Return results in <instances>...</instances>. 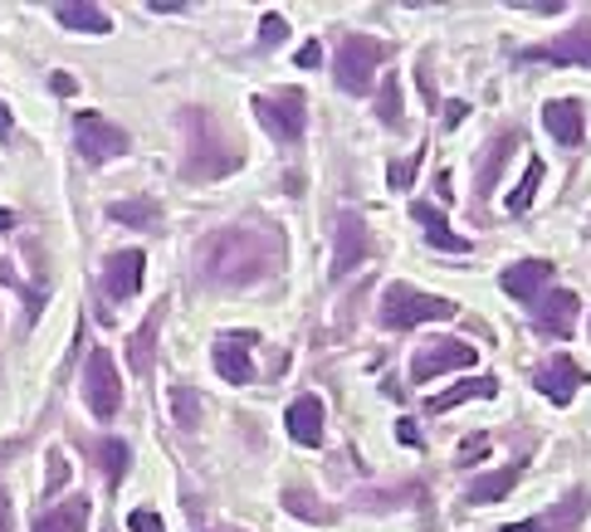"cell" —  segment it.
<instances>
[{"mask_svg":"<svg viewBox=\"0 0 591 532\" xmlns=\"http://www.w3.org/2000/svg\"><path fill=\"white\" fill-rule=\"evenodd\" d=\"M519 147V132H499L494 147L484 152V167H479V195H494V185L503 177V162H509V152Z\"/></svg>","mask_w":591,"mask_h":532,"instance_id":"ffe728a7","label":"cell"},{"mask_svg":"<svg viewBox=\"0 0 591 532\" xmlns=\"http://www.w3.org/2000/svg\"><path fill=\"white\" fill-rule=\"evenodd\" d=\"M108 215H113L118 225H132V230H152V225H157V215H162V210H157L152 201H113V205H108Z\"/></svg>","mask_w":591,"mask_h":532,"instance_id":"d4e9b609","label":"cell"},{"mask_svg":"<svg viewBox=\"0 0 591 532\" xmlns=\"http://www.w3.org/2000/svg\"><path fill=\"white\" fill-rule=\"evenodd\" d=\"M284 503H289V509H293V513H299V518H308V523H313V518H318V523H328V518H332V509H323V503H318V499H313V503H308V499H303V493H293V489L284 493Z\"/></svg>","mask_w":591,"mask_h":532,"instance_id":"1f68e13d","label":"cell"},{"mask_svg":"<svg viewBox=\"0 0 591 532\" xmlns=\"http://www.w3.org/2000/svg\"><path fill=\"white\" fill-rule=\"evenodd\" d=\"M577 308H582V299H577L572 289H552L543 308H538V332H543V338H572Z\"/></svg>","mask_w":591,"mask_h":532,"instance_id":"9a60e30c","label":"cell"},{"mask_svg":"<svg viewBox=\"0 0 591 532\" xmlns=\"http://www.w3.org/2000/svg\"><path fill=\"white\" fill-rule=\"evenodd\" d=\"M293 64H299V69H318V64H323V49H318V40H308V44L299 49V59H293Z\"/></svg>","mask_w":591,"mask_h":532,"instance_id":"e575fe53","label":"cell"},{"mask_svg":"<svg viewBox=\"0 0 591 532\" xmlns=\"http://www.w3.org/2000/svg\"><path fill=\"white\" fill-rule=\"evenodd\" d=\"M523 59H548V64H582V69H591V16H587V20H577L572 30L562 34V40L528 49Z\"/></svg>","mask_w":591,"mask_h":532,"instance_id":"30bf717a","label":"cell"},{"mask_svg":"<svg viewBox=\"0 0 591 532\" xmlns=\"http://www.w3.org/2000/svg\"><path fill=\"white\" fill-rule=\"evenodd\" d=\"M0 230H16V210L0 205Z\"/></svg>","mask_w":591,"mask_h":532,"instance_id":"60d3db41","label":"cell"},{"mask_svg":"<svg viewBox=\"0 0 591 532\" xmlns=\"http://www.w3.org/2000/svg\"><path fill=\"white\" fill-rule=\"evenodd\" d=\"M157 328H162V308H157V313H147V318H142V328L132 332V342H128V362H132V371H147V367H152Z\"/></svg>","mask_w":591,"mask_h":532,"instance_id":"603a6c76","label":"cell"},{"mask_svg":"<svg viewBox=\"0 0 591 532\" xmlns=\"http://www.w3.org/2000/svg\"><path fill=\"white\" fill-rule=\"evenodd\" d=\"M548 279H552V264L548 259H523V264H509L503 269V293L519 303H533L538 293H548Z\"/></svg>","mask_w":591,"mask_h":532,"instance_id":"7c38bea8","label":"cell"},{"mask_svg":"<svg viewBox=\"0 0 591 532\" xmlns=\"http://www.w3.org/2000/svg\"><path fill=\"white\" fill-rule=\"evenodd\" d=\"M397 435H401L405 444H415V425H411V420H401V425H397Z\"/></svg>","mask_w":591,"mask_h":532,"instance_id":"f35d334b","label":"cell"},{"mask_svg":"<svg viewBox=\"0 0 591 532\" xmlns=\"http://www.w3.org/2000/svg\"><path fill=\"white\" fill-rule=\"evenodd\" d=\"M489 454V435H470L460 444V464H474V460H484Z\"/></svg>","mask_w":591,"mask_h":532,"instance_id":"d6a6232c","label":"cell"},{"mask_svg":"<svg viewBox=\"0 0 591 532\" xmlns=\"http://www.w3.org/2000/svg\"><path fill=\"white\" fill-rule=\"evenodd\" d=\"M0 532H16V513H10V499H6V489H0Z\"/></svg>","mask_w":591,"mask_h":532,"instance_id":"8d00e7d4","label":"cell"},{"mask_svg":"<svg viewBox=\"0 0 591 532\" xmlns=\"http://www.w3.org/2000/svg\"><path fill=\"white\" fill-rule=\"evenodd\" d=\"M54 16L64 20L69 30H89V34H108V30H113V20H108L98 6H59Z\"/></svg>","mask_w":591,"mask_h":532,"instance_id":"cb8c5ba5","label":"cell"},{"mask_svg":"<svg viewBox=\"0 0 591 532\" xmlns=\"http://www.w3.org/2000/svg\"><path fill=\"white\" fill-rule=\"evenodd\" d=\"M289 40V20L279 16V10H269V16L260 20V44L269 49V44H284Z\"/></svg>","mask_w":591,"mask_h":532,"instance_id":"4dcf8cb0","label":"cell"},{"mask_svg":"<svg viewBox=\"0 0 591 532\" xmlns=\"http://www.w3.org/2000/svg\"><path fill=\"white\" fill-rule=\"evenodd\" d=\"M250 348H254V332H230V338H220L216 342V371H220V377L236 381V387H244V381L254 377Z\"/></svg>","mask_w":591,"mask_h":532,"instance_id":"5bb4252c","label":"cell"},{"mask_svg":"<svg viewBox=\"0 0 591 532\" xmlns=\"http://www.w3.org/2000/svg\"><path fill=\"white\" fill-rule=\"evenodd\" d=\"M49 83H54V93H73V89H79V83H73L69 73H54V79H49Z\"/></svg>","mask_w":591,"mask_h":532,"instance_id":"74e56055","label":"cell"},{"mask_svg":"<svg viewBox=\"0 0 591 532\" xmlns=\"http://www.w3.org/2000/svg\"><path fill=\"white\" fill-rule=\"evenodd\" d=\"M181 118H187V128H191L187 167H181V171H187V181H220V177H230V171L240 167V147L220 138L211 113H181Z\"/></svg>","mask_w":591,"mask_h":532,"instance_id":"7a4b0ae2","label":"cell"},{"mask_svg":"<svg viewBox=\"0 0 591 532\" xmlns=\"http://www.w3.org/2000/svg\"><path fill=\"white\" fill-rule=\"evenodd\" d=\"M474 367H479V352L470 348V342L440 338V342H430V348H421L411 357V381L421 387V381H435V377H445V371H474Z\"/></svg>","mask_w":591,"mask_h":532,"instance_id":"ba28073f","label":"cell"},{"mask_svg":"<svg viewBox=\"0 0 591 532\" xmlns=\"http://www.w3.org/2000/svg\"><path fill=\"white\" fill-rule=\"evenodd\" d=\"M83 405H89L98 420H113V415L122 411V381H118L113 352L93 348L89 367H83Z\"/></svg>","mask_w":591,"mask_h":532,"instance_id":"8992f818","label":"cell"},{"mask_svg":"<svg viewBox=\"0 0 591 532\" xmlns=\"http://www.w3.org/2000/svg\"><path fill=\"white\" fill-rule=\"evenodd\" d=\"M411 215H415V225L425 230V240L435 244V250H445V254H470V240H460V234L445 225V215H440V210L430 205V201H415Z\"/></svg>","mask_w":591,"mask_h":532,"instance_id":"ac0fdd59","label":"cell"},{"mask_svg":"<svg viewBox=\"0 0 591 532\" xmlns=\"http://www.w3.org/2000/svg\"><path fill=\"white\" fill-rule=\"evenodd\" d=\"M0 132H10V108L0 103Z\"/></svg>","mask_w":591,"mask_h":532,"instance_id":"b9f144b4","label":"cell"},{"mask_svg":"<svg viewBox=\"0 0 591 532\" xmlns=\"http://www.w3.org/2000/svg\"><path fill=\"white\" fill-rule=\"evenodd\" d=\"M503 532H548V528H543V523H509Z\"/></svg>","mask_w":591,"mask_h":532,"instance_id":"ab89813d","label":"cell"},{"mask_svg":"<svg viewBox=\"0 0 591 532\" xmlns=\"http://www.w3.org/2000/svg\"><path fill=\"white\" fill-rule=\"evenodd\" d=\"M387 54H391L387 40L348 34V40L338 44V64H332V73H338V83L348 93H372V73L381 69V59H387Z\"/></svg>","mask_w":591,"mask_h":532,"instance_id":"277c9868","label":"cell"},{"mask_svg":"<svg viewBox=\"0 0 591 532\" xmlns=\"http://www.w3.org/2000/svg\"><path fill=\"white\" fill-rule=\"evenodd\" d=\"M519 474H523L519 464L499 469V474H484L479 484H470V503H499V499H509L513 484H519Z\"/></svg>","mask_w":591,"mask_h":532,"instance_id":"7402d4cb","label":"cell"},{"mask_svg":"<svg viewBox=\"0 0 591 532\" xmlns=\"http://www.w3.org/2000/svg\"><path fill=\"white\" fill-rule=\"evenodd\" d=\"M284 425H289L293 440L313 450V444L323 440V401H318V395H299V401L284 411Z\"/></svg>","mask_w":591,"mask_h":532,"instance_id":"e0dca14e","label":"cell"},{"mask_svg":"<svg viewBox=\"0 0 591 532\" xmlns=\"http://www.w3.org/2000/svg\"><path fill=\"white\" fill-rule=\"evenodd\" d=\"M377 118L387 122V128H397V122H401V83H397V73L377 89Z\"/></svg>","mask_w":591,"mask_h":532,"instance_id":"83f0119b","label":"cell"},{"mask_svg":"<svg viewBox=\"0 0 591 532\" xmlns=\"http://www.w3.org/2000/svg\"><path fill=\"white\" fill-rule=\"evenodd\" d=\"M274 269V244L254 230H220L206 240V274L216 283H254Z\"/></svg>","mask_w":591,"mask_h":532,"instance_id":"6da1fadb","label":"cell"},{"mask_svg":"<svg viewBox=\"0 0 591 532\" xmlns=\"http://www.w3.org/2000/svg\"><path fill=\"white\" fill-rule=\"evenodd\" d=\"M171 411H177V425H196V415H201V395L187 391V387H177L171 391Z\"/></svg>","mask_w":591,"mask_h":532,"instance_id":"f546056e","label":"cell"},{"mask_svg":"<svg viewBox=\"0 0 591 532\" xmlns=\"http://www.w3.org/2000/svg\"><path fill=\"white\" fill-rule=\"evenodd\" d=\"M254 118L274 142L293 147L303 138V122H308V98L303 89H279V93H260L254 98Z\"/></svg>","mask_w":591,"mask_h":532,"instance_id":"5b68a950","label":"cell"},{"mask_svg":"<svg viewBox=\"0 0 591 532\" xmlns=\"http://www.w3.org/2000/svg\"><path fill=\"white\" fill-rule=\"evenodd\" d=\"M582 381H587V371L577 367L572 357H552V362L538 371V391H543L552 405H572V395H577Z\"/></svg>","mask_w":591,"mask_h":532,"instance_id":"4fadbf2b","label":"cell"},{"mask_svg":"<svg viewBox=\"0 0 591 532\" xmlns=\"http://www.w3.org/2000/svg\"><path fill=\"white\" fill-rule=\"evenodd\" d=\"M460 308L450 299H430V293H415L411 283H387L381 293V323L391 332H411L415 323H430V318H454Z\"/></svg>","mask_w":591,"mask_h":532,"instance_id":"3957f363","label":"cell"},{"mask_svg":"<svg viewBox=\"0 0 591 532\" xmlns=\"http://www.w3.org/2000/svg\"><path fill=\"white\" fill-rule=\"evenodd\" d=\"M499 391V381L494 377H464V381H454L450 391H440V395H430L425 401V411H454V405H464V401H484V395H494Z\"/></svg>","mask_w":591,"mask_h":532,"instance_id":"d6986e66","label":"cell"},{"mask_svg":"<svg viewBox=\"0 0 591 532\" xmlns=\"http://www.w3.org/2000/svg\"><path fill=\"white\" fill-rule=\"evenodd\" d=\"M73 142H79L83 162H93V167L113 162V157H122L132 147L128 132H122L118 122H108L103 113H79V122H73Z\"/></svg>","mask_w":591,"mask_h":532,"instance_id":"52a82bcc","label":"cell"},{"mask_svg":"<svg viewBox=\"0 0 591 532\" xmlns=\"http://www.w3.org/2000/svg\"><path fill=\"white\" fill-rule=\"evenodd\" d=\"M421 162H425V147H421V152H411L405 162H391L387 167V185H391V191H405V185L415 181V171H421Z\"/></svg>","mask_w":591,"mask_h":532,"instance_id":"f1b7e54d","label":"cell"},{"mask_svg":"<svg viewBox=\"0 0 591 532\" xmlns=\"http://www.w3.org/2000/svg\"><path fill=\"white\" fill-rule=\"evenodd\" d=\"M543 128H548V138H558L562 147H577L582 142V103H577V98H552V103H543Z\"/></svg>","mask_w":591,"mask_h":532,"instance_id":"2e32d148","label":"cell"},{"mask_svg":"<svg viewBox=\"0 0 591 532\" xmlns=\"http://www.w3.org/2000/svg\"><path fill=\"white\" fill-rule=\"evenodd\" d=\"M0 279H6V283H20V279H16V269H10V264H0ZM24 299H30V313H40V308H44L40 293H24Z\"/></svg>","mask_w":591,"mask_h":532,"instance_id":"d590c367","label":"cell"},{"mask_svg":"<svg viewBox=\"0 0 591 532\" xmlns=\"http://www.w3.org/2000/svg\"><path fill=\"white\" fill-rule=\"evenodd\" d=\"M142 269H147L142 250H118L113 259H108V269H103V293H108L113 303L132 299V293L142 289Z\"/></svg>","mask_w":591,"mask_h":532,"instance_id":"8fae6325","label":"cell"},{"mask_svg":"<svg viewBox=\"0 0 591 532\" xmlns=\"http://www.w3.org/2000/svg\"><path fill=\"white\" fill-rule=\"evenodd\" d=\"M367 250H372V240H367V220L362 215H342L338 220V250H332V279H348L357 264H367Z\"/></svg>","mask_w":591,"mask_h":532,"instance_id":"9c48e42d","label":"cell"},{"mask_svg":"<svg viewBox=\"0 0 591 532\" xmlns=\"http://www.w3.org/2000/svg\"><path fill=\"white\" fill-rule=\"evenodd\" d=\"M128 528H132V532H167V528H162V518L147 513V509L132 513V518H128Z\"/></svg>","mask_w":591,"mask_h":532,"instance_id":"836d02e7","label":"cell"},{"mask_svg":"<svg viewBox=\"0 0 591 532\" xmlns=\"http://www.w3.org/2000/svg\"><path fill=\"white\" fill-rule=\"evenodd\" d=\"M543 162H538V157H533V162H528V171H523V181L519 185H513V191H509V215H523V210L528 205H533V195H538V185H543Z\"/></svg>","mask_w":591,"mask_h":532,"instance_id":"484cf974","label":"cell"},{"mask_svg":"<svg viewBox=\"0 0 591 532\" xmlns=\"http://www.w3.org/2000/svg\"><path fill=\"white\" fill-rule=\"evenodd\" d=\"M83 528H89V499L59 503V509H49L40 523H34V532H83Z\"/></svg>","mask_w":591,"mask_h":532,"instance_id":"44dd1931","label":"cell"},{"mask_svg":"<svg viewBox=\"0 0 591 532\" xmlns=\"http://www.w3.org/2000/svg\"><path fill=\"white\" fill-rule=\"evenodd\" d=\"M93 460L103 464L108 479H122V474H128V444H122V440H98L93 444Z\"/></svg>","mask_w":591,"mask_h":532,"instance_id":"4316f807","label":"cell"}]
</instances>
